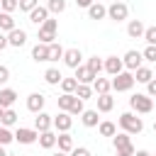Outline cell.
I'll return each mask as SVG.
<instances>
[{
	"mask_svg": "<svg viewBox=\"0 0 156 156\" xmlns=\"http://www.w3.org/2000/svg\"><path fill=\"white\" fill-rule=\"evenodd\" d=\"M117 122H119L122 132H127L129 136H132V134H139V132L144 129V122H141V117H136L134 112H122Z\"/></svg>",
	"mask_w": 156,
	"mask_h": 156,
	"instance_id": "cell-1",
	"label": "cell"
},
{
	"mask_svg": "<svg viewBox=\"0 0 156 156\" xmlns=\"http://www.w3.org/2000/svg\"><path fill=\"white\" fill-rule=\"evenodd\" d=\"M129 107H132V112H136V115H149V112L154 110V100H151L146 93H134V95L129 98Z\"/></svg>",
	"mask_w": 156,
	"mask_h": 156,
	"instance_id": "cell-2",
	"label": "cell"
},
{
	"mask_svg": "<svg viewBox=\"0 0 156 156\" xmlns=\"http://www.w3.org/2000/svg\"><path fill=\"white\" fill-rule=\"evenodd\" d=\"M56 32H58V20H46L41 27H39V34H37V39L41 41V44H54L56 41Z\"/></svg>",
	"mask_w": 156,
	"mask_h": 156,
	"instance_id": "cell-3",
	"label": "cell"
},
{
	"mask_svg": "<svg viewBox=\"0 0 156 156\" xmlns=\"http://www.w3.org/2000/svg\"><path fill=\"white\" fill-rule=\"evenodd\" d=\"M134 83H136V80H134V73H132V71H122L119 76L112 78V90H117V93H127V90H132Z\"/></svg>",
	"mask_w": 156,
	"mask_h": 156,
	"instance_id": "cell-4",
	"label": "cell"
},
{
	"mask_svg": "<svg viewBox=\"0 0 156 156\" xmlns=\"http://www.w3.org/2000/svg\"><path fill=\"white\" fill-rule=\"evenodd\" d=\"M112 144H115V151L134 156V144H132V136H129L127 132H119V134H115V136H112Z\"/></svg>",
	"mask_w": 156,
	"mask_h": 156,
	"instance_id": "cell-5",
	"label": "cell"
},
{
	"mask_svg": "<svg viewBox=\"0 0 156 156\" xmlns=\"http://www.w3.org/2000/svg\"><path fill=\"white\" fill-rule=\"evenodd\" d=\"M122 61H124V68L134 73V71H136V68L141 66V61H144V56H141V51H136V49H129V51L124 54V58H122Z\"/></svg>",
	"mask_w": 156,
	"mask_h": 156,
	"instance_id": "cell-6",
	"label": "cell"
},
{
	"mask_svg": "<svg viewBox=\"0 0 156 156\" xmlns=\"http://www.w3.org/2000/svg\"><path fill=\"white\" fill-rule=\"evenodd\" d=\"M15 141H20V144H34V141H39V132L29 129V127H20L15 132Z\"/></svg>",
	"mask_w": 156,
	"mask_h": 156,
	"instance_id": "cell-7",
	"label": "cell"
},
{
	"mask_svg": "<svg viewBox=\"0 0 156 156\" xmlns=\"http://www.w3.org/2000/svg\"><path fill=\"white\" fill-rule=\"evenodd\" d=\"M127 15H129V7H127L124 2H112V5L107 7V17H110V20H115V22L127 20Z\"/></svg>",
	"mask_w": 156,
	"mask_h": 156,
	"instance_id": "cell-8",
	"label": "cell"
},
{
	"mask_svg": "<svg viewBox=\"0 0 156 156\" xmlns=\"http://www.w3.org/2000/svg\"><path fill=\"white\" fill-rule=\"evenodd\" d=\"M73 127V117L68 115V112H58L56 117H54V129L58 132V134H63V132H68Z\"/></svg>",
	"mask_w": 156,
	"mask_h": 156,
	"instance_id": "cell-9",
	"label": "cell"
},
{
	"mask_svg": "<svg viewBox=\"0 0 156 156\" xmlns=\"http://www.w3.org/2000/svg\"><path fill=\"white\" fill-rule=\"evenodd\" d=\"M44 102H46V98L41 93H32L27 98V110L34 112V115H39V112H44Z\"/></svg>",
	"mask_w": 156,
	"mask_h": 156,
	"instance_id": "cell-10",
	"label": "cell"
},
{
	"mask_svg": "<svg viewBox=\"0 0 156 156\" xmlns=\"http://www.w3.org/2000/svg\"><path fill=\"white\" fill-rule=\"evenodd\" d=\"M80 61H83V54H80V49H66V54H63V63L68 66V68H78L80 66Z\"/></svg>",
	"mask_w": 156,
	"mask_h": 156,
	"instance_id": "cell-11",
	"label": "cell"
},
{
	"mask_svg": "<svg viewBox=\"0 0 156 156\" xmlns=\"http://www.w3.org/2000/svg\"><path fill=\"white\" fill-rule=\"evenodd\" d=\"M105 71L115 78V76H119V73L124 71V61L117 58V56H107V58H105Z\"/></svg>",
	"mask_w": 156,
	"mask_h": 156,
	"instance_id": "cell-12",
	"label": "cell"
},
{
	"mask_svg": "<svg viewBox=\"0 0 156 156\" xmlns=\"http://www.w3.org/2000/svg\"><path fill=\"white\" fill-rule=\"evenodd\" d=\"M73 78H76L78 83H83V85H93L98 76H95V73H93V71H90L88 66H78V68H76V76H73Z\"/></svg>",
	"mask_w": 156,
	"mask_h": 156,
	"instance_id": "cell-13",
	"label": "cell"
},
{
	"mask_svg": "<svg viewBox=\"0 0 156 156\" xmlns=\"http://www.w3.org/2000/svg\"><path fill=\"white\" fill-rule=\"evenodd\" d=\"M78 100H80V98H76L73 93H63V95H58V98H56V105H58V110H61V112H71V110H73V105H76Z\"/></svg>",
	"mask_w": 156,
	"mask_h": 156,
	"instance_id": "cell-14",
	"label": "cell"
},
{
	"mask_svg": "<svg viewBox=\"0 0 156 156\" xmlns=\"http://www.w3.org/2000/svg\"><path fill=\"white\" fill-rule=\"evenodd\" d=\"M54 127V117L51 115H46V112H39L37 117H34V129L41 134V132H49Z\"/></svg>",
	"mask_w": 156,
	"mask_h": 156,
	"instance_id": "cell-15",
	"label": "cell"
},
{
	"mask_svg": "<svg viewBox=\"0 0 156 156\" xmlns=\"http://www.w3.org/2000/svg\"><path fill=\"white\" fill-rule=\"evenodd\" d=\"M46 20H49V10H46V5H39V7H34V10L29 12V22L37 24V27H41Z\"/></svg>",
	"mask_w": 156,
	"mask_h": 156,
	"instance_id": "cell-16",
	"label": "cell"
},
{
	"mask_svg": "<svg viewBox=\"0 0 156 156\" xmlns=\"http://www.w3.org/2000/svg\"><path fill=\"white\" fill-rule=\"evenodd\" d=\"M144 32H146V27H144L141 20H129V24H127V34H129L132 39H144Z\"/></svg>",
	"mask_w": 156,
	"mask_h": 156,
	"instance_id": "cell-17",
	"label": "cell"
},
{
	"mask_svg": "<svg viewBox=\"0 0 156 156\" xmlns=\"http://www.w3.org/2000/svg\"><path fill=\"white\" fill-rule=\"evenodd\" d=\"M7 41H10V46L20 49V46H24V44H27V32L17 27V29H12V32L7 34Z\"/></svg>",
	"mask_w": 156,
	"mask_h": 156,
	"instance_id": "cell-18",
	"label": "cell"
},
{
	"mask_svg": "<svg viewBox=\"0 0 156 156\" xmlns=\"http://www.w3.org/2000/svg\"><path fill=\"white\" fill-rule=\"evenodd\" d=\"M15 100H17V90H12V88H2L0 90V107L2 110H10L15 105Z\"/></svg>",
	"mask_w": 156,
	"mask_h": 156,
	"instance_id": "cell-19",
	"label": "cell"
},
{
	"mask_svg": "<svg viewBox=\"0 0 156 156\" xmlns=\"http://www.w3.org/2000/svg\"><path fill=\"white\" fill-rule=\"evenodd\" d=\"M32 58L39 63V61H49V44H41V41H37L34 46H32Z\"/></svg>",
	"mask_w": 156,
	"mask_h": 156,
	"instance_id": "cell-20",
	"label": "cell"
},
{
	"mask_svg": "<svg viewBox=\"0 0 156 156\" xmlns=\"http://www.w3.org/2000/svg\"><path fill=\"white\" fill-rule=\"evenodd\" d=\"M56 146H58V151H63V154H71L76 146H73V136L68 134V132H63V134H58V139H56Z\"/></svg>",
	"mask_w": 156,
	"mask_h": 156,
	"instance_id": "cell-21",
	"label": "cell"
},
{
	"mask_svg": "<svg viewBox=\"0 0 156 156\" xmlns=\"http://www.w3.org/2000/svg\"><path fill=\"white\" fill-rule=\"evenodd\" d=\"M88 17H90V20H105V17H107V7H105L102 2H93V5L88 7Z\"/></svg>",
	"mask_w": 156,
	"mask_h": 156,
	"instance_id": "cell-22",
	"label": "cell"
},
{
	"mask_svg": "<svg viewBox=\"0 0 156 156\" xmlns=\"http://www.w3.org/2000/svg\"><path fill=\"white\" fill-rule=\"evenodd\" d=\"M56 139H58V134H54L51 129H49V132H41V134H39V146H41V149H54V146H56Z\"/></svg>",
	"mask_w": 156,
	"mask_h": 156,
	"instance_id": "cell-23",
	"label": "cell"
},
{
	"mask_svg": "<svg viewBox=\"0 0 156 156\" xmlns=\"http://www.w3.org/2000/svg\"><path fill=\"white\" fill-rule=\"evenodd\" d=\"M93 90L98 93V95H107L110 90H112V80H107V78H95V83H93Z\"/></svg>",
	"mask_w": 156,
	"mask_h": 156,
	"instance_id": "cell-24",
	"label": "cell"
},
{
	"mask_svg": "<svg viewBox=\"0 0 156 156\" xmlns=\"http://www.w3.org/2000/svg\"><path fill=\"white\" fill-rule=\"evenodd\" d=\"M12 29H17V24H15V17L10 15V12H0V32H12Z\"/></svg>",
	"mask_w": 156,
	"mask_h": 156,
	"instance_id": "cell-25",
	"label": "cell"
},
{
	"mask_svg": "<svg viewBox=\"0 0 156 156\" xmlns=\"http://www.w3.org/2000/svg\"><path fill=\"white\" fill-rule=\"evenodd\" d=\"M151 78H154V71L146 68V66H139V68L134 71V80H136V83H144V85H146Z\"/></svg>",
	"mask_w": 156,
	"mask_h": 156,
	"instance_id": "cell-26",
	"label": "cell"
},
{
	"mask_svg": "<svg viewBox=\"0 0 156 156\" xmlns=\"http://www.w3.org/2000/svg\"><path fill=\"white\" fill-rule=\"evenodd\" d=\"M115 107V98L107 93V95H98V112H110Z\"/></svg>",
	"mask_w": 156,
	"mask_h": 156,
	"instance_id": "cell-27",
	"label": "cell"
},
{
	"mask_svg": "<svg viewBox=\"0 0 156 156\" xmlns=\"http://www.w3.org/2000/svg\"><path fill=\"white\" fill-rule=\"evenodd\" d=\"M44 80H46L49 85H61L63 76H61V71H58V68H46V73H44Z\"/></svg>",
	"mask_w": 156,
	"mask_h": 156,
	"instance_id": "cell-28",
	"label": "cell"
},
{
	"mask_svg": "<svg viewBox=\"0 0 156 156\" xmlns=\"http://www.w3.org/2000/svg\"><path fill=\"white\" fill-rule=\"evenodd\" d=\"M80 119H83V124H85V127H98V124H100L98 110H85V112L80 115Z\"/></svg>",
	"mask_w": 156,
	"mask_h": 156,
	"instance_id": "cell-29",
	"label": "cell"
},
{
	"mask_svg": "<svg viewBox=\"0 0 156 156\" xmlns=\"http://www.w3.org/2000/svg\"><path fill=\"white\" fill-rule=\"evenodd\" d=\"M98 132H100V136H115L117 134V124L110 122V119H105V122L98 124Z\"/></svg>",
	"mask_w": 156,
	"mask_h": 156,
	"instance_id": "cell-30",
	"label": "cell"
},
{
	"mask_svg": "<svg viewBox=\"0 0 156 156\" xmlns=\"http://www.w3.org/2000/svg\"><path fill=\"white\" fill-rule=\"evenodd\" d=\"M63 54H66V49H63L58 41L49 44V61H58V58H63Z\"/></svg>",
	"mask_w": 156,
	"mask_h": 156,
	"instance_id": "cell-31",
	"label": "cell"
},
{
	"mask_svg": "<svg viewBox=\"0 0 156 156\" xmlns=\"http://www.w3.org/2000/svg\"><path fill=\"white\" fill-rule=\"evenodd\" d=\"M0 124H2V127H12V124H17V112H15L12 107H10V110H5V112H2Z\"/></svg>",
	"mask_w": 156,
	"mask_h": 156,
	"instance_id": "cell-32",
	"label": "cell"
},
{
	"mask_svg": "<svg viewBox=\"0 0 156 156\" xmlns=\"http://www.w3.org/2000/svg\"><path fill=\"white\" fill-rule=\"evenodd\" d=\"M85 66H88V68H90V71H93V73H95V76H98V73H100V71H105V61H100V58H98V56H90V58H88V63H85Z\"/></svg>",
	"mask_w": 156,
	"mask_h": 156,
	"instance_id": "cell-33",
	"label": "cell"
},
{
	"mask_svg": "<svg viewBox=\"0 0 156 156\" xmlns=\"http://www.w3.org/2000/svg\"><path fill=\"white\" fill-rule=\"evenodd\" d=\"M46 10L54 12V15H61V12L66 10V0H49V2H46Z\"/></svg>",
	"mask_w": 156,
	"mask_h": 156,
	"instance_id": "cell-34",
	"label": "cell"
},
{
	"mask_svg": "<svg viewBox=\"0 0 156 156\" xmlns=\"http://www.w3.org/2000/svg\"><path fill=\"white\" fill-rule=\"evenodd\" d=\"M93 93H95L93 85H83V83H78V88H76V98H80V100H88Z\"/></svg>",
	"mask_w": 156,
	"mask_h": 156,
	"instance_id": "cell-35",
	"label": "cell"
},
{
	"mask_svg": "<svg viewBox=\"0 0 156 156\" xmlns=\"http://www.w3.org/2000/svg\"><path fill=\"white\" fill-rule=\"evenodd\" d=\"M12 141H15V134H12L7 127L0 124V146H7V144H12Z\"/></svg>",
	"mask_w": 156,
	"mask_h": 156,
	"instance_id": "cell-36",
	"label": "cell"
},
{
	"mask_svg": "<svg viewBox=\"0 0 156 156\" xmlns=\"http://www.w3.org/2000/svg\"><path fill=\"white\" fill-rule=\"evenodd\" d=\"M76 88H78V80H76V78H63V80H61V90H63V93H73V95H76Z\"/></svg>",
	"mask_w": 156,
	"mask_h": 156,
	"instance_id": "cell-37",
	"label": "cell"
},
{
	"mask_svg": "<svg viewBox=\"0 0 156 156\" xmlns=\"http://www.w3.org/2000/svg\"><path fill=\"white\" fill-rule=\"evenodd\" d=\"M17 7H20V0H0V10L2 12H10L12 15Z\"/></svg>",
	"mask_w": 156,
	"mask_h": 156,
	"instance_id": "cell-38",
	"label": "cell"
},
{
	"mask_svg": "<svg viewBox=\"0 0 156 156\" xmlns=\"http://www.w3.org/2000/svg\"><path fill=\"white\" fill-rule=\"evenodd\" d=\"M34 7H39V0H20V10H22V12L29 15Z\"/></svg>",
	"mask_w": 156,
	"mask_h": 156,
	"instance_id": "cell-39",
	"label": "cell"
},
{
	"mask_svg": "<svg viewBox=\"0 0 156 156\" xmlns=\"http://www.w3.org/2000/svg\"><path fill=\"white\" fill-rule=\"evenodd\" d=\"M141 56H144V61H151V63H156V46H146L144 51H141Z\"/></svg>",
	"mask_w": 156,
	"mask_h": 156,
	"instance_id": "cell-40",
	"label": "cell"
},
{
	"mask_svg": "<svg viewBox=\"0 0 156 156\" xmlns=\"http://www.w3.org/2000/svg\"><path fill=\"white\" fill-rule=\"evenodd\" d=\"M144 39H146V44L156 46V27H146V32H144Z\"/></svg>",
	"mask_w": 156,
	"mask_h": 156,
	"instance_id": "cell-41",
	"label": "cell"
},
{
	"mask_svg": "<svg viewBox=\"0 0 156 156\" xmlns=\"http://www.w3.org/2000/svg\"><path fill=\"white\" fill-rule=\"evenodd\" d=\"M146 95H149V98H156V78H151V80L146 83Z\"/></svg>",
	"mask_w": 156,
	"mask_h": 156,
	"instance_id": "cell-42",
	"label": "cell"
},
{
	"mask_svg": "<svg viewBox=\"0 0 156 156\" xmlns=\"http://www.w3.org/2000/svg\"><path fill=\"white\" fill-rule=\"evenodd\" d=\"M7 80H10V68L7 66H0V85L7 83Z\"/></svg>",
	"mask_w": 156,
	"mask_h": 156,
	"instance_id": "cell-43",
	"label": "cell"
},
{
	"mask_svg": "<svg viewBox=\"0 0 156 156\" xmlns=\"http://www.w3.org/2000/svg\"><path fill=\"white\" fill-rule=\"evenodd\" d=\"M68 156H90V151H88L85 146H76V149H73Z\"/></svg>",
	"mask_w": 156,
	"mask_h": 156,
	"instance_id": "cell-44",
	"label": "cell"
},
{
	"mask_svg": "<svg viewBox=\"0 0 156 156\" xmlns=\"http://www.w3.org/2000/svg\"><path fill=\"white\" fill-rule=\"evenodd\" d=\"M93 2H98V0H76V5H78V7H85V10H88Z\"/></svg>",
	"mask_w": 156,
	"mask_h": 156,
	"instance_id": "cell-45",
	"label": "cell"
},
{
	"mask_svg": "<svg viewBox=\"0 0 156 156\" xmlns=\"http://www.w3.org/2000/svg\"><path fill=\"white\" fill-rule=\"evenodd\" d=\"M7 46H10V41H7V34H2V32H0V51H2V49H7Z\"/></svg>",
	"mask_w": 156,
	"mask_h": 156,
	"instance_id": "cell-46",
	"label": "cell"
},
{
	"mask_svg": "<svg viewBox=\"0 0 156 156\" xmlns=\"http://www.w3.org/2000/svg\"><path fill=\"white\" fill-rule=\"evenodd\" d=\"M134 156H151L146 149H139V151H134Z\"/></svg>",
	"mask_w": 156,
	"mask_h": 156,
	"instance_id": "cell-47",
	"label": "cell"
},
{
	"mask_svg": "<svg viewBox=\"0 0 156 156\" xmlns=\"http://www.w3.org/2000/svg\"><path fill=\"white\" fill-rule=\"evenodd\" d=\"M0 156H7V151H5V146H0Z\"/></svg>",
	"mask_w": 156,
	"mask_h": 156,
	"instance_id": "cell-48",
	"label": "cell"
},
{
	"mask_svg": "<svg viewBox=\"0 0 156 156\" xmlns=\"http://www.w3.org/2000/svg\"><path fill=\"white\" fill-rule=\"evenodd\" d=\"M54 156H68V154H63V151H56V154H54Z\"/></svg>",
	"mask_w": 156,
	"mask_h": 156,
	"instance_id": "cell-49",
	"label": "cell"
},
{
	"mask_svg": "<svg viewBox=\"0 0 156 156\" xmlns=\"http://www.w3.org/2000/svg\"><path fill=\"white\" fill-rule=\"evenodd\" d=\"M115 156H129V154H119V151H117V154H115Z\"/></svg>",
	"mask_w": 156,
	"mask_h": 156,
	"instance_id": "cell-50",
	"label": "cell"
},
{
	"mask_svg": "<svg viewBox=\"0 0 156 156\" xmlns=\"http://www.w3.org/2000/svg\"><path fill=\"white\" fill-rule=\"evenodd\" d=\"M2 112H5V110H2V107H0V119H2Z\"/></svg>",
	"mask_w": 156,
	"mask_h": 156,
	"instance_id": "cell-51",
	"label": "cell"
},
{
	"mask_svg": "<svg viewBox=\"0 0 156 156\" xmlns=\"http://www.w3.org/2000/svg\"><path fill=\"white\" fill-rule=\"evenodd\" d=\"M112 2H124V0H112Z\"/></svg>",
	"mask_w": 156,
	"mask_h": 156,
	"instance_id": "cell-52",
	"label": "cell"
},
{
	"mask_svg": "<svg viewBox=\"0 0 156 156\" xmlns=\"http://www.w3.org/2000/svg\"><path fill=\"white\" fill-rule=\"evenodd\" d=\"M154 132H156V122H154Z\"/></svg>",
	"mask_w": 156,
	"mask_h": 156,
	"instance_id": "cell-53",
	"label": "cell"
},
{
	"mask_svg": "<svg viewBox=\"0 0 156 156\" xmlns=\"http://www.w3.org/2000/svg\"><path fill=\"white\" fill-rule=\"evenodd\" d=\"M154 78H156V71H154Z\"/></svg>",
	"mask_w": 156,
	"mask_h": 156,
	"instance_id": "cell-54",
	"label": "cell"
},
{
	"mask_svg": "<svg viewBox=\"0 0 156 156\" xmlns=\"http://www.w3.org/2000/svg\"><path fill=\"white\" fill-rule=\"evenodd\" d=\"M154 156H156V154H154Z\"/></svg>",
	"mask_w": 156,
	"mask_h": 156,
	"instance_id": "cell-55",
	"label": "cell"
}]
</instances>
